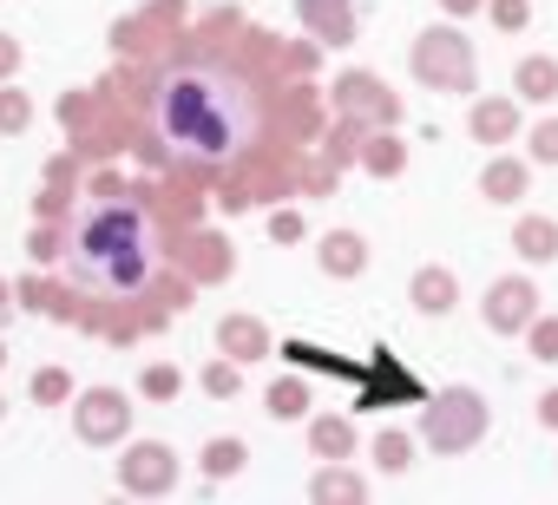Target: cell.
Wrapping results in <instances>:
<instances>
[{"label":"cell","instance_id":"6da1fadb","mask_svg":"<svg viewBox=\"0 0 558 505\" xmlns=\"http://www.w3.org/2000/svg\"><path fill=\"white\" fill-rule=\"evenodd\" d=\"M145 125H151V145L171 164L230 171L263 138V93L243 66H230L217 53H184L151 79Z\"/></svg>","mask_w":558,"mask_h":505},{"label":"cell","instance_id":"7a4b0ae2","mask_svg":"<svg viewBox=\"0 0 558 505\" xmlns=\"http://www.w3.org/2000/svg\"><path fill=\"white\" fill-rule=\"evenodd\" d=\"M158 217L138 204V197H86L66 223V243H60V270L73 290L99 296V303H132L151 290L158 276Z\"/></svg>","mask_w":558,"mask_h":505},{"label":"cell","instance_id":"3957f363","mask_svg":"<svg viewBox=\"0 0 558 505\" xmlns=\"http://www.w3.org/2000/svg\"><path fill=\"white\" fill-rule=\"evenodd\" d=\"M440 407H447V420H434V440H440V446H460L466 433H480V427H486V407H480L473 394H447Z\"/></svg>","mask_w":558,"mask_h":505},{"label":"cell","instance_id":"277c9868","mask_svg":"<svg viewBox=\"0 0 558 505\" xmlns=\"http://www.w3.org/2000/svg\"><path fill=\"white\" fill-rule=\"evenodd\" d=\"M493 303H499V309H493V322H519V303H532V290H512V283H506Z\"/></svg>","mask_w":558,"mask_h":505},{"label":"cell","instance_id":"5b68a950","mask_svg":"<svg viewBox=\"0 0 558 505\" xmlns=\"http://www.w3.org/2000/svg\"><path fill=\"white\" fill-rule=\"evenodd\" d=\"M538 151H545V158H558V125H551V132L538 138Z\"/></svg>","mask_w":558,"mask_h":505},{"label":"cell","instance_id":"8992f818","mask_svg":"<svg viewBox=\"0 0 558 505\" xmlns=\"http://www.w3.org/2000/svg\"><path fill=\"white\" fill-rule=\"evenodd\" d=\"M545 414H551V420H558V394H551V401H545Z\"/></svg>","mask_w":558,"mask_h":505},{"label":"cell","instance_id":"52a82bcc","mask_svg":"<svg viewBox=\"0 0 558 505\" xmlns=\"http://www.w3.org/2000/svg\"><path fill=\"white\" fill-rule=\"evenodd\" d=\"M453 8H466V0H453Z\"/></svg>","mask_w":558,"mask_h":505}]
</instances>
